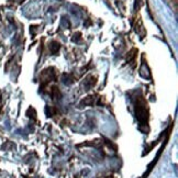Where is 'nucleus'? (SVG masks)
Returning a JSON list of instances; mask_svg holds the SVG:
<instances>
[{"label": "nucleus", "instance_id": "f257e3e1", "mask_svg": "<svg viewBox=\"0 0 178 178\" xmlns=\"http://www.w3.org/2000/svg\"><path fill=\"white\" fill-rule=\"evenodd\" d=\"M135 113L140 126H146L149 120V112H147V105L143 97L139 96L135 99Z\"/></svg>", "mask_w": 178, "mask_h": 178}, {"label": "nucleus", "instance_id": "f03ea898", "mask_svg": "<svg viewBox=\"0 0 178 178\" xmlns=\"http://www.w3.org/2000/svg\"><path fill=\"white\" fill-rule=\"evenodd\" d=\"M57 50H60V44L57 42H52V45H51V51H52V53L55 54Z\"/></svg>", "mask_w": 178, "mask_h": 178}]
</instances>
